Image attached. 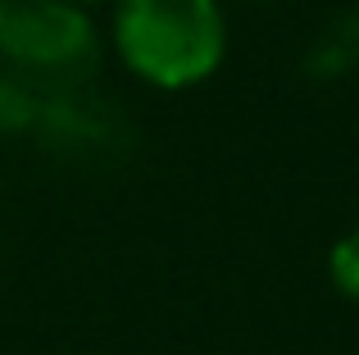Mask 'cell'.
<instances>
[{"mask_svg":"<svg viewBox=\"0 0 359 355\" xmlns=\"http://www.w3.org/2000/svg\"><path fill=\"white\" fill-rule=\"evenodd\" d=\"M32 133L55 160L82 164V169H114L137 142L132 119L109 96H100L91 87L41 96Z\"/></svg>","mask_w":359,"mask_h":355,"instance_id":"cell-3","label":"cell"},{"mask_svg":"<svg viewBox=\"0 0 359 355\" xmlns=\"http://www.w3.org/2000/svg\"><path fill=\"white\" fill-rule=\"evenodd\" d=\"M237 5H282V0H237Z\"/></svg>","mask_w":359,"mask_h":355,"instance_id":"cell-7","label":"cell"},{"mask_svg":"<svg viewBox=\"0 0 359 355\" xmlns=\"http://www.w3.org/2000/svg\"><path fill=\"white\" fill-rule=\"evenodd\" d=\"M0 69L36 96L91 87L100 69V32L73 0H0Z\"/></svg>","mask_w":359,"mask_h":355,"instance_id":"cell-2","label":"cell"},{"mask_svg":"<svg viewBox=\"0 0 359 355\" xmlns=\"http://www.w3.org/2000/svg\"><path fill=\"white\" fill-rule=\"evenodd\" d=\"M73 5H91V0H73Z\"/></svg>","mask_w":359,"mask_h":355,"instance_id":"cell-8","label":"cell"},{"mask_svg":"<svg viewBox=\"0 0 359 355\" xmlns=\"http://www.w3.org/2000/svg\"><path fill=\"white\" fill-rule=\"evenodd\" d=\"M114 51L141 82L182 91L223 64L228 23L219 0H118Z\"/></svg>","mask_w":359,"mask_h":355,"instance_id":"cell-1","label":"cell"},{"mask_svg":"<svg viewBox=\"0 0 359 355\" xmlns=\"http://www.w3.org/2000/svg\"><path fill=\"white\" fill-rule=\"evenodd\" d=\"M327 274H332L337 292L351 296V301H359V228H351L332 246V255H327Z\"/></svg>","mask_w":359,"mask_h":355,"instance_id":"cell-6","label":"cell"},{"mask_svg":"<svg viewBox=\"0 0 359 355\" xmlns=\"http://www.w3.org/2000/svg\"><path fill=\"white\" fill-rule=\"evenodd\" d=\"M359 69V9H337L314 27L305 55H300V73L314 82H337L351 78Z\"/></svg>","mask_w":359,"mask_h":355,"instance_id":"cell-4","label":"cell"},{"mask_svg":"<svg viewBox=\"0 0 359 355\" xmlns=\"http://www.w3.org/2000/svg\"><path fill=\"white\" fill-rule=\"evenodd\" d=\"M36 109H41V96H36L23 78H14V73L0 69V137L32 133Z\"/></svg>","mask_w":359,"mask_h":355,"instance_id":"cell-5","label":"cell"}]
</instances>
